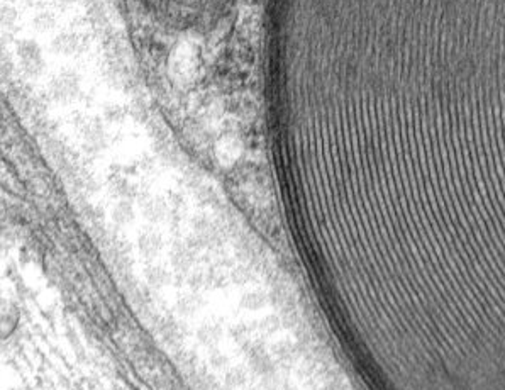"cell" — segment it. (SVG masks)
Wrapping results in <instances>:
<instances>
[{
  "label": "cell",
  "instance_id": "6da1fadb",
  "mask_svg": "<svg viewBox=\"0 0 505 390\" xmlns=\"http://www.w3.org/2000/svg\"><path fill=\"white\" fill-rule=\"evenodd\" d=\"M226 0H146L164 26L180 31H195L212 26L221 16Z\"/></svg>",
  "mask_w": 505,
  "mask_h": 390
}]
</instances>
